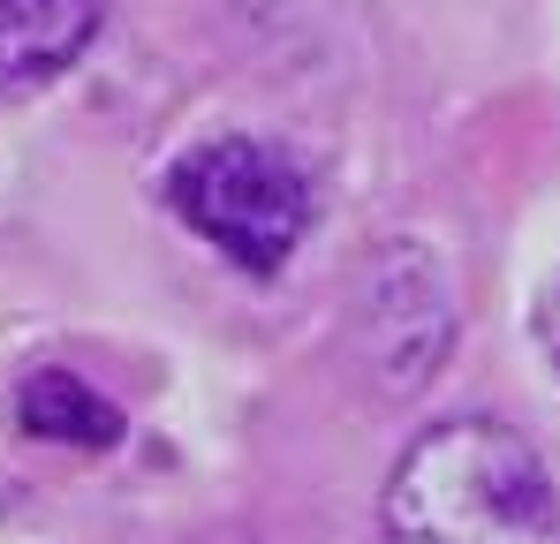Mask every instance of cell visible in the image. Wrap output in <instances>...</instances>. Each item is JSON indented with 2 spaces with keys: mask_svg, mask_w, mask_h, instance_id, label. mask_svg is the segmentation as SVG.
<instances>
[{
  "mask_svg": "<svg viewBox=\"0 0 560 544\" xmlns=\"http://www.w3.org/2000/svg\"><path fill=\"white\" fill-rule=\"evenodd\" d=\"M378 544H560V484L523 431L447 416L401 447Z\"/></svg>",
  "mask_w": 560,
  "mask_h": 544,
  "instance_id": "obj_1",
  "label": "cell"
},
{
  "mask_svg": "<svg viewBox=\"0 0 560 544\" xmlns=\"http://www.w3.org/2000/svg\"><path fill=\"white\" fill-rule=\"evenodd\" d=\"M167 212L189 235H205L228 265H243L250 280H273L295 243L311 235V181L295 159H280L258 137H205L160 181Z\"/></svg>",
  "mask_w": 560,
  "mask_h": 544,
  "instance_id": "obj_2",
  "label": "cell"
},
{
  "mask_svg": "<svg viewBox=\"0 0 560 544\" xmlns=\"http://www.w3.org/2000/svg\"><path fill=\"white\" fill-rule=\"evenodd\" d=\"M106 0H0V84H54L98 38Z\"/></svg>",
  "mask_w": 560,
  "mask_h": 544,
  "instance_id": "obj_3",
  "label": "cell"
},
{
  "mask_svg": "<svg viewBox=\"0 0 560 544\" xmlns=\"http://www.w3.org/2000/svg\"><path fill=\"white\" fill-rule=\"evenodd\" d=\"M15 424L31 431V439H54V447H121V409L84 386L77 370H61V363H46V370H31L23 386H15Z\"/></svg>",
  "mask_w": 560,
  "mask_h": 544,
  "instance_id": "obj_4",
  "label": "cell"
},
{
  "mask_svg": "<svg viewBox=\"0 0 560 544\" xmlns=\"http://www.w3.org/2000/svg\"><path fill=\"white\" fill-rule=\"evenodd\" d=\"M530 333H538V356L553 363V378H560V272L546 280V295H538V326Z\"/></svg>",
  "mask_w": 560,
  "mask_h": 544,
  "instance_id": "obj_5",
  "label": "cell"
}]
</instances>
